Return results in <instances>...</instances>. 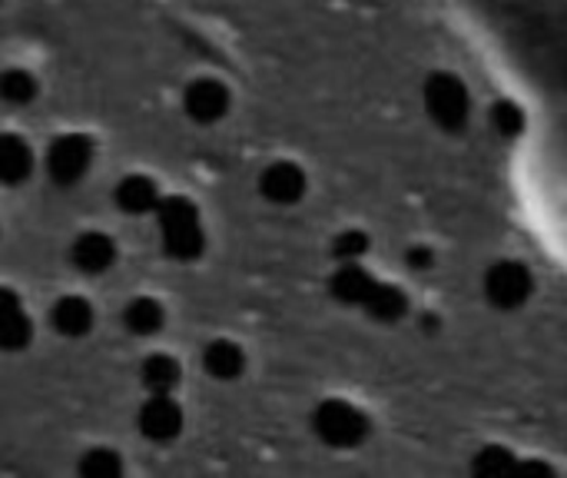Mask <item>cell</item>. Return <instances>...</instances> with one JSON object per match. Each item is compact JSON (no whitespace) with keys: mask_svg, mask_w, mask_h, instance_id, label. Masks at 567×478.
I'll return each mask as SVG.
<instances>
[{"mask_svg":"<svg viewBox=\"0 0 567 478\" xmlns=\"http://www.w3.org/2000/svg\"><path fill=\"white\" fill-rule=\"evenodd\" d=\"M156 220H159V230H163V246H166V253L173 260L189 263V260H199L203 256L206 233H203L199 210H196L193 200H186V196H166V200H159Z\"/></svg>","mask_w":567,"mask_h":478,"instance_id":"obj_1","label":"cell"},{"mask_svg":"<svg viewBox=\"0 0 567 478\" xmlns=\"http://www.w3.org/2000/svg\"><path fill=\"white\" fill-rule=\"evenodd\" d=\"M93 166V140L83 133H66L47 150V173L60 186H73Z\"/></svg>","mask_w":567,"mask_h":478,"instance_id":"obj_2","label":"cell"},{"mask_svg":"<svg viewBox=\"0 0 567 478\" xmlns=\"http://www.w3.org/2000/svg\"><path fill=\"white\" fill-rule=\"evenodd\" d=\"M183 429V413L169 396H153L140 409V433L150 443H169Z\"/></svg>","mask_w":567,"mask_h":478,"instance_id":"obj_3","label":"cell"},{"mask_svg":"<svg viewBox=\"0 0 567 478\" xmlns=\"http://www.w3.org/2000/svg\"><path fill=\"white\" fill-rule=\"evenodd\" d=\"M183 106L186 113L196 120V123H216L226 116L229 110V90L219 83V80H196L186 96H183Z\"/></svg>","mask_w":567,"mask_h":478,"instance_id":"obj_4","label":"cell"},{"mask_svg":"<svg viewBox=\"0 0 567 478\" xmlns=\"http://www.w3.org/2000/svg\"><path fill=\"white\" fill-rule=\"evenodd\" d=\"M70 260H73V266L80 273L96 276V273H106L116 263V246H113V240L106 233H83V236L73 240Z\"/></svg>","mask_w":567,"mask_h":478,"instance_id":"obj_5","label":"cell"},{"mask_svg":"<svg viewBox=\"0 0 567 478\" xmlns=\"http://www.w3.org/2000/svg\"><path fill=\"white\" fill-rule=\"evenodd\" d=\"M316 433L332 446H349L362 436V419L349 406L329 403L316 413Z\"/></svg>","mask_w":567,"mask_h":478,"instance_id":"obj_6","label":"cell"},{"mask_svg":"<svg viewBox=\"0 0 567 478\" xmlns=\"http://www.w3.org/2000/svg\"><path fill=\"white\" fill-rule=\"evenodd\" d=\"M30 336H33V329H30V319H27L17 293L0 286V349H7V353L27 349Z\"/></svg>","mask_w":567,"mask_h":478,"instance_id":"obj_7","label":"cell"},{"mask_svg":"<svg viewBox=\"0 0 567 478\" xmlns=\"http://www.w3.org/2000/svg\"><path fill=\"white\" fill-rule=\"evenodd\" d=\"M259 186H262V196L272 203H296L306 190V176L292 163H276L259 176Z\"/></svg>","mask_w":567,"mask_h":478,"instance_id":"obj_8","label":"cell"},{"mask_svg":"<svg viewBox=\"0 0 567 478\" xmlns=\"http://www.w3.org/2000/svg\"><path fill=\"white\" fill-rule=\"evenodd\" d=\"M50 323L60 336L66 339H80L93 329V306L80 296H66L50 309Z\"/></svg>","mask_w":567,"mask_h":478,"instance_id":"obj_9","label":"cell"},{"mask_svg":"<svg viewBox=\"0 0 567 478\" xmlns=\"http://www.w3.org/2000/svg\"><path fill=\"white\" fill-rule=\"evenodd\" d=\"M116 203L123 213H133V216H143V213H156L159 206V190L150 176H123L120 186H116Z\"/></svg>","mask_w":567,"mask_h":478,"instance_id":"obj_10","label":"cell"},{"mask_svg":"<svg viewBox=\"0 0 567 478\" xmlns=\"http://www.w3.org/2000/svg\"><path fill=\"white\" fill-rule=\"evenodd\" d=\"M203 369L213 376V379H236V376H243V369H246V356H243V349L236 346V343H229V339H216V343H209L206 346V353H203Z\"/></svg>","mask_w":567,"mask_h":478,"instance_id":"obj_11","label":"cell"},{"mask_svg":"<svg viewBox=\"0 0 567 478\" xmlns=\"http://www.w3.org/2000/svg\"><path fill=\"white\" fill-rule=\"evenodd\" d=\"M33 153L20 136H0V183L17 186L30 176Z\"/></svg>","mask_w":567,"mask_h":478,"instance_id":"obj_12","label":"cell"},{"mask_svg":"<svg viewBox=\"0 0 567 478\" xmlns=\"http://www.w3.org/2000/svg\"><path fill=\"white\" fill-rule=\"evenodd\" d=\"M163 316H166L163 306L156 299H150V296H140V299L126 303V309H123V323H126V329L133 336H153V333H159L163 329Z\"/></svg>","mask_w":567,"mask_h":478,"instance_id":"obj_13","label":"cell"},{"mask_svg":"<svg viewBox=\"0 0 567 478\" xmlns=\"http://www.w3.org/2000/svg\"><path fill=\"white\" fill-rule=\"evenodd\" d=\"M143 386L150 389V396H173V389L179 386V363L169 356H150L143 363Z\"/></svg>","mask_w":567,"mask_h":478,"instance_id":"obj_14","label":"cell"},{"mask_svg":"<svg viewBox=\"0 0 567 478\" xmlns=\"http://www.w3.org/2000/svg\"><path fill=\"white\" fill-rule=\"evenodd\" d=\"M33 96H37V80H33V73L17 70V67L0 73V100H3V103L23 106V103H30Z\"/></svg>","mask_w":567,"mask_h":478,"instance_id":"obj_15","label":"cell"},{"mask_svg":"<svg viewBox=\"0 0 567 478\" xmlns=\"http://www.w3.org/2000/svg\"><path fill=\"white\" fill-rule=\"evenodd\" d=\"M80 472L90 478H113L123 472V466H120V459H116L113 449H93V452H86V459L80 462Z\"/></svg>","mask_w":567,"mask_h":478,"instance_id":"obj_16","label":"cell"}]
</instances>
